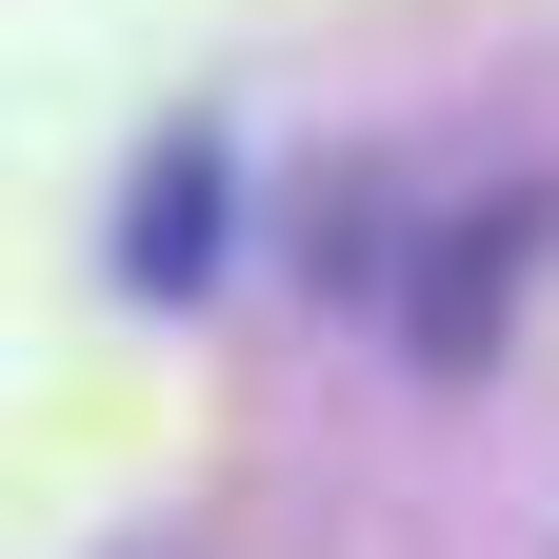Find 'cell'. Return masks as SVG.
Instances as JSON below:
<instances>
[{"label": "cell", "mask_w": 559, "mask_h": 559, "mask_svg": "<svg viewBox=\"0 0 559 559\" xmlns=\"http://www.w3.org/2000/svg\"><path fill=\"white\" fill-rule=\"evenodd\" d=\"M520 240H539V200H500V221H460L440 240V280H419V360H479V340H500V300H520Z\"/></svg>", "instance_id": "obj_1"}, {"label": "cell", "mask_w": 559, "mask_h": 559, "mask_svg": "<svg viewBox=\"0 0 559 559\" xmlns=\"http://www.w3.org/2000/svg\"><path fill=\"white\" fill-rule=\"evenodd\" d=\"M200 221H221V160H200V140H180V160H140V221H120V280H140V300H180V280H200Z\"/></svg>", "instance_id": "obj_2"}]
</instances>
